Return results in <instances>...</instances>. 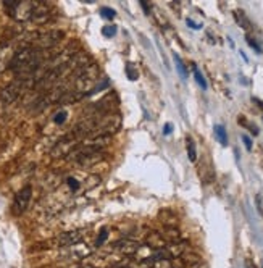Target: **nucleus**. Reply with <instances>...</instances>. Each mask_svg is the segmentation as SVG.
Masks as SVG:
<instances>
[{
	"mask_svg": "<svg viewBox=\"0 0 263 268\" xmlns=\"http://www.w3.org/2000/svg\"><path fill=\"white\" fill-rule=\"evenodd\" d=\"M34 2H26V0H5L4 7L10 13V16L18 19V21H26L33 15Z\"/></svg>",
	"mask_w": 263,
	"mask_h": 268,
	"instance_id": "f257e3e1",
	"label": "nucleus"
},
{
	"mask_svg": "<svg viewBox=\"0 0 263 268\" xmlns=\"http://www.w3.org/2000/svg\"><path fill=\"white\" fill-rule=\"evenodd\" d=\"M121 125L119 117L118 115H108L107 118L99 120L97 126H95V136H108V134H113Z\"/></svg>",
	"mask_w": 263,
	"mask_h": 268,
	"instance_id": "f03ea898",
	"label": "nucleus"
},
{
	"mask_svg": "<svg viewBox=\"0 0 263 268\" xmlns=\"http://www.w3.org/2000/svg\"><path fill=\"white\" fill-rule=\"evenodd\" d=\"M31 195H33V188L29 186H25L21 191H19L16 195H15V202H13V212L16 215H21L26 209L29 202H31Z\"/></svg>",
	"mask_w": 263,
	"mask_h": 268,
	"instance_id": "7ed1b4c3",
	"label": "nucleus"
},
{
	"mask_svg": "<svg viewBox=\"0 0 263 268\" xmlns=\"http://www.w3.org/2000/svg\"><path fill=\"white\" fill-rule=\"evenodd\" d=\"M21 86H23V81L12 82V84L7 86L2 91V94H0V100L5 102V104H12V102L19 96V92H21Z\"/></svg>",
	"mask_w": 263,
	"mask_h": 268,
	"instance_id": "20e7f679",
	"label": "nucleus"
},
{
	"mask_svg": "<svg viewBox=\"0 0 263 268\" xmlns=\"http://www.w3.org/2000/svg\"><path fill=\"white\" fill-rule=\"evenodd\" d=\"M165 254L170 260L173 259H179V257H183L187 251V242L186 241H178V242H173V244H166L165 247Z\"/></svg>",
	"mask_w": 263,
	"mask_h": 268,
	"instance_id": "39448f33",
	"label": "nucleus"
},
{
	"mask_svg": "<svg viewBox=\"0 0 263 268\" xmlns=\"http://www.w3.org/2000/svg\"><path fill=\"white\" fill-rule=\"evenodd\" d=\"M155 252H157V251H154L152 247H149L147 244H144V245H139V247H137V251L134 252L133 259H134L136 262L154 263V262H155Z\"/></svg>",
	"mask_w": 263,
	"mask_h": 268,
	"instance_id": "423d86ee",
	"label": "nucleus"
},
{
	"mask_svg": "<svg viewBox=\"0 0 263 268\" xmlns=\"http://www.w3.org/2000/svg\"><path fill=\"white\" fill-rule=\"evenodd\" d=\"M83 239V231H69V233H63L58 236L57 244L60 247H71L78 242H81Z\"/></svg>",
	"mask_w": 263,
	"mask_h": 268,
	"instance_id": "0eeeda50",
	"label": "nucleus"
},
{
	"mask_svg": "<svg viewBox=\"0 0 263 268\" xmlns=\"http://www.w3.org/2000/svg\"><path fill=\"white\" fill-rule=\"evenodd\" d=\"M137 247L139 244L133 239H121L118 241L115 245H113V249L119 254H123V255H129V257H133L134 252L137 251Z\"/></svg>",
	"mask_w": 263,
	"mask_h": 268,
	"instance_id": "6e6552de",
	"label": "nucleus"
},
{
	"mask_svg": "<svg viewBox=\"0 0 263 268\" xmlns=\"http://www.w3.org/2000/svg\"><path fill=\"white\" fill-rule=\"evenodd\" d=\"M31 19L39 25L45 23L49 19V7L42 2H34L33 5V15H31Z\"/></svg>",
	"mask_w": 263,
	"mask_h": 268,
	"instance_id": "1a4fd4ad",
	"label": "nucleus"
},
{
	"mask_svg": "<svg viewBox=\"0 0 263 268\" xmlns=\"http://www.w3.org/2000/svg\"><path fill=\"white\" fill-rule=\"evenodd\" d=\"M75 147V139H73V136H69V138H65V139H62L60 141L57 146H55V149L52 150V155H55V157H58V155H66V153H69V150H71Z\"/></svg>",
	"mask_w": 263,
	"mask_h": 268,
	"instance_id": "9d476101",
	"label": "nucleus"
},
{
	"mask_svg": "<svg viewBox=\"0 0 263 268\" xmlns=\"http://www.w3.org/2000/svg\"><path fill=\"white\" fill-rule=\"evenodd\" d=\"M146 244H147L149 247H152V249H154V251H160V249H165V247H166V241H165V238H163V236H161V233H157V231L149 233Z\"/></svg>",
	"mask_w": 263,
	"mask_h": 268,
	"instance_id": "9b49d317",
	"label": "nucleus"
},
{
	"mask_svg": "<svg viewBox=\"0 0 263 268\" xmlns=\"http://www.w3.org/2000/svg\"><path fill=\"white\" fill-rule=\"evenodd\" d=\"M161 236L165 238L166 244H173V242L181 241V233H179V230L176 228V226H165Z\"/></svg>",
	"mask_w": 263,
	"mask_h": 268,
	"instance_id": "f8f14e48",
	"label": "nucleus"
},
{
	"mask_svg": "<svg viewBox=\"0 0 263 268\" xmlns=\"http://www.w3.org/2000/svg\"><path fill=\"white\" fill-rule=\"evenodd\" d=\"M71 254L76 257V259H86V257L92 254V249L84 242H78V244L71 245Z\"/></svg>",
	"mask_w": 263,
	"mask_h": 268,
	"instance_id": "ddd939ff",
	"label": "nucleus"
},
{
	"mask_svg": "<svg viewBox=\"0 0 263 268\" xmlns=\"http://www.w3.org/2000/svg\"><path fill=\"white\" fill-rule=\"evenodd\" d=\"M104 157H105V155H104L102 152H92V153H87V155H83V157H79V159H76V160H78L81 165H84V167H86V165L89 167V165L99 163Z\"/></svg>",
	"mask_w": 263,
	"mask_h": 268,
	"instance_id": "4468645a",
	"label": "nucleus"
},
{
	"mask_svg": "<svg viewBox=\"0 0 263 268\" xmlns=\"http://www.w3.org/2000/svg\"><path fill=\"white\" fill-rule=\"evenodd\" d=\"M12 58H13V55H10V47L8 46L0 50V71H4L10 65Z\"/></svg>",
	"mask_w": 263,
	"mask_h": 268,
	"instance_id": "2eb2a0df",
	"label": "nucleus"
},
{
	"mask_svg": "<svg viewBox=\"0 0 263 268\" xmlns=\"http://www.w3.org/2000/svg\"><path fill=\"white\" fill-rule=\"evenodd\" d=\"M160 218L163 220L165 226H176V221H178L176 215H175L173 212H171V210H168V209L161 210V213H160Z\"/></svg>",
	"mask_w": 263,
	"mask_h": 268,
	"instance_id": "dca6fc26",
	"label": "nucleus"
},
{
	"mask_svg": "<svg viewBox=\"0 0 263 268\" xmlns=\"http://www.w3.org/2000/svg\"><path fill=\"white\" fill-rule=\"evenodd\" d=\"M232 15H234V19H236L237 25H239L241 28H244V29H247V31L252 28V25H250V21L247 19V16L244 15V12H241V10H234V13H232Z\"/></svg>",
	"mask_w": 263,
	"mask_h": 268,
	"instance_id": "f3484780",
	"label": "nucleus"
},
{
	"mask_svg": "<svg viewBox=\"0 0 263 268\" xmlns=\"http://www.w3.org/2000/svg\"><path fill=\"white\" fill-rule=\"evenodd\" d=\"M215 136L220 141L221 146H228V132H226L223 125H217L215 126Z\"/></svg>",
	"mask_w": 263,
	"mask_h": 268,
	"instance_id": "a211bd4d",
	"label": "nucleus"
},
{
	"mask_svg": "<svg viewBox=\"0 0 263 268\" xmlns=\"http://www.w3.org/2000/svg\"><path fill=\"white\" fill-rule=\"evenodd\" d=\"M186 147H187V157L190 162H196L197 160V150H196V144L192 141V138H186Z\"/></svg>",
	"mask_w": 263,
	"mask_h": 268,
	"instance_id": "6ab92c4d",
	"label": "nucleus"
},
{
	"mask_svg": "<svg viewBox=\"0 0 263 268\" xmlns=\"http://www.w3.org/2000/svg\"><path fill=\"white\" fill-rule=\"evenodd\" d=\"M125 73H126V78L129 81H137V78H139V71H137L134 63H126Z\"/></svg>",
	"mask_w": 263,
	"mask_h": 268,
	"instance_id": "aec40b11",
	"label": "nucleus"
},
{
	"mask_svg": "<svg viewBox=\"0 0 263 268\" xmlns=\"http://www.w3.org/2000/svg\"><path fill=\"white\" fill-rule=\"evenodd\" d=\"M175 63H176V68H178V73L186 79L187 78V70H186L184 63H183V60H181L178 55H175Z\"/></svg>",
	"mask_w": 263,
	"mask_h": 268,
	"instance_id": "412c9836",
	"label": "nucleus"
},
{
	"mask_svg": "<svg viewBox=\"0 0 263 268\" xmlns=\"http://www.w3.org/2000/svg\"><path fill=\"white\" fill-rule=\"evenodd\" d=\"M246 40H247V44H249V46H250L252 49H254V50H255V52H257V54H261V52H263V49H261V46H260V44L257 42V40H255L254 37H252L250 34H246Z\"/></svg>",
	"mask_w": 263,
	"mask_h": 268,
	"instance_id": "4be33fe9",
	"label": "nucleus"
},
{
	"mask_svg": "<svg viewBox=\"0 0 263 268\" xmlns=\"http://www.w3.org/2000/svg\"><path fill=\"white\" fill-rule=\"evenodd\" d=\"M100 15H102V18L110 19V21H112V19L116 16V12H115V10H112V8H108V7H102V8H100Z\"/></svg>",
	"mask_w": 263,
	"mask_h": 268,
	"instance_id": "5701e85b",
	"label": "nucleus"
},
{
	"mask_svg": "<svg viewBox=\"0 0 263 268\" xmlns=\"http://www.w3.org/2000/svg\"><path fill=\"white\" fill-rule=\"evenodd\" d=\"M194 78H196V81H197V84L202 87V89H207V81H205V78H204V75L200 73V71L196 68V65H194Z\"/></svg>",
	"mask_w": 263,
	"mask_h": 268,
	"instance_id": "b1692460",
	"label": "nucleus"
},
{
	"mask_svg": "<svg viewBox=\"0 0 263 268\" xmlns=\"http://www.w3.org/2000/svg\"><path fill=\"white\" fill-rule=\"evenodd\" d=\"M66 118H68V111L66 110H60L57 115L54 117V123H55V125H63Z\"/></svg>",
	"mask_w": 263,
	"mask_h": 268,
	"instance_id": "393cba45",
	"label": "nucleus"
},
{
	"mask_svg": "<svg viewBox=\"0 0 263 268\" xmlns=\"http://www.w3.org/2000/svg\"><path fill=\"white\" fill-rule=\"evenodd\" d=\"M116 26L115 25H110V26H104V29H102V34L105 36V37H115L116 36Z\"/></svg>",
	"mask_w": 263,
	"mask_h": 268,
	"instance_id": "a878e982",
	"label": "nucleus"
},
{
	"mask_svg": "<svg viewBox=\"0 0 263 268\" xmlns=\"http://www.w3.org/2000/svg\"><path fill=\"white\" fill-rule=\"evenodd\" d=\"M107 238H108V228H102L100 230V234H99V238H97V247H100L102 245L105 241H107Z\"/></svg>",
	"mask_w": 263,
	"mask_h": 268,
	"instance_id": "bb28decb",
	"label": "nucleus"
},
{
	"mask_svg": "<svg viewBox=\"0 0 263 268\" xmlns=\"http://www.w3.org/2000/svg\"><path fill=\"white\" fill-rule=\"evenodd\" d=\"M68 186L71 191H78L79 189V181L75 178H68Z\"/></svg>",
	"mask_w": 263,
	"mask_h": 268,
	"instance_id": "cd10ccee",
	"label": "nucleus"
},
{
	"mask_svg": "<svg viewBox=\"0 0 263 268\" xmlns=\"http://www.w3.org/2000/svg\"><path fill=\"white\" fill-rule=\"evenodd\" d=\"M242 142L246 144V149L247 150H252V139L249 136H246V134H242Z\"/></svg>",
	"mask_w": 263,
	"mask_h": 268,
	"instance_id": "c85d7f7f",
	"label": "nucleus"
},
{
	"mask_svg": "<svg viewBox=\"0 0 263 268\" xmlns=\"http://www.w3.org/2000/svg\"><path fill=\"white\" fill-rule=\"evenodd\" d=\"M171 131H173V125L166 123V125L163 126V134H165V136H168V134H171Z\"/></svg>",
	"mask_w": 263,
	"mask_h": 268,
	"instance_id": "c756f323",
	"label": "nucleus"
},
{
	"mask_svg": "<svg viewBox=\"0 0 263 268\" xmlns=\"http://www.w3.org/2000/svg\"><path fill=\"white\" fill-rule=\"evenodd\" d=\"M139 4H140V7H142V8H144V12H146V13L149 15V13H150V7H149V4L146 2V0H140V2H139Z\"/></svg>",
	"mask_w": 263,
	"mask_h": 268,
	"instance_id": "7c9ffc66",
	"label": "nucleus"
},
{
	"mask_svg": "<svg viewBox=\"0 0 263 268\" xmlns=\"http://www.w3.org/2000/svg\"><path fill=\"white\" fill-rule=\"evenodd\" d=\"M186 23H187V26H190V28H194V29H199V28L202 26V25H199V23H194V21H192V19H187V21H186Z\"/></svg>",
	"mask_w": 263,
	"mask_h": 268,
	"instance_id": "2f4dec72",
	"label": "nucleus"
},
{
	"mask_svg": "<svg viewBox=\"0 0 263 268\" xmlns=\"http://www.w3.org/2000/svg\"><path fill=\"white\" fill-rule=\"evenodd\" d=\"M246 268H257V266L252 263V260H246Z\"/></svg>",
	"mask_w": 263,
	"mask_h": 268,
	"instance_id": "473e14b6",
	"label": "nucleus"
}]
</instances>
